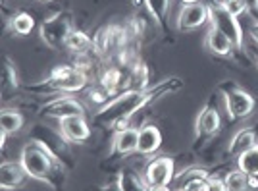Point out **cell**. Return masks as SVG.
<instances>
[{"mask_svg":"<svg viewBox=\"0 0 258 191\" xmlns=\"http://www.w3.org/2000/svg\"><path fill=\"white\" fill-rule=\"evenodd\" d=\"M183 87V81L179 77H168L162 79L160 83H156L154 87H147V89H125L116 95V99H112L106 106L100 108L95 122L97 124H106V126H119L118 129L123 127V124H127V120L135 112H139L141 108L156 103L162 97L175 93Z\"/></svg>","mask_w":258,"mask_h":191,"instance_id":"obj_1","label":"cell"},{"mask_svg":"<svg viewBox=\"0 0 258 191\" xmlns=\"http://www.w3.org/2000/svg\"><path fill=\"white\" fill-rule=\"evenodd\" d=\"M18 160L22 162V166L25 168L29 178L44 181V183H52L50 176H52V170L58 164V160L52 155V151L46 147L44 143H41V141L27 143L22 149Z\"/></svg>","mask_w":258,"mask_h":191,"instance_id":"obj_2","label":"cell"},{"mask_svg":"<svg viewBox=\"0 0 258 191\" xmlns=\"http://www.w3.org/2000/svg\"><path fill=\"white\" fill-rule=\"evenodd\" d=\"M89 85V75L79 66H58L39 85L29 87L39 93H77Z\"/></svg>","mask_w":258,"mask_h":191,"instance_id":"obj_3","label":"cell"},{"mask_svg":"<svg viewBox=\"0 0 258 191\" xmlns=\"http://www.w3.org/2000/svg\"><path fill=\"white\" fill-rule=\"evenodd\" d=\"M208 14H210V21H208L210 25H214L218 31L227 35L237 51L245 49V35H243V27L239 23V18H235L233 14H229L222 2L208 4Z\"/></svg>","mask_w":258,"mask_h":191,"instance_id":"obj_4","label":"cell"},{"mask_svg":"<svg viewBox=\"0 0 258 191\" xmlns=\"http://www.w3.org/2000/svg\"><path fill=\"white\" fill-rule=\"evenodd\" d=\"M72 31H74V25H72V16L68 12H56L54 16L43 21V25L39 29L43 42L48 44L50 49L66 46V39Z\"/></svg>","mask_w":258,"mask_h":191,"instance_id":"obj_5","label":"cell"},{"mask_svg":"<svg viewBox=\"0 0 258 191\" xmlns=\"http://www.w3.org/2000/svg\"><path fill=\"white\" fill-rule=\"evenodd\" d=\"M173 160L170 157H158V159H152L147 168L143 178L147 180L151 189H158V187H170L173 181Z\"/></svg>","mask_w":258,"mask_h":191,"instance_id":"obj_6","label":"cell"},{"mask_svg":"<svg viewBox=\"0 0 258 191\" xmlns=\"http://www.w3.org/2000/svg\"><path fill=\"white\" fill-rule=\"evenodd\" d=\"M224 103H226L227 116L231 120H243L252 114L254 110V99L250 93H247L241 87H231L224 93Z\"/></svg>","mask_w":258,"mask_h":191,"instance_id":"obj_7","label":"cell"},{"mask_svg":"<svg viewBox=\"0 0 258 191\" xmlns=\"http://www.w3.org/2000/svg\"><path fill=\"white\" fill-rule=\"evenodd\" d=\"M41 114L46 118H54V120H64V118L72 116H85V106L81 105L76 99L70 97H58L54 101H48L46 105H43Z\"/></svg>","mask_w":258,"mask_h":191,"instance_id":"obj_8","label":"cell"},{"mask_svg":"<svg viewBox=\"0 0 258 191\" xmlns=\"http://www.w3.org/2000/svg\"><path fill=\"white\" fill-rule=\"evenodd\" d=\"M206 21H210V14H208V4H189V6H183L179 14H177V20H175V27L177 31H193L199 29L201 25H205Z\"/></svg>","mask_w":258,"mask_h":191,"instance_id":"obj_9","label":"cell"},{"mask_svg":"<svg viewBox=\"0 0 258 191\" xmlns=\"http://www.w3.org/2000/svg\"><path fill=\"white\" fill-rule=\"evenodd\" d=\"M58 133L66 143H85L91 137V127L85 116H72L58 122Z\"/></svg>","mask_w":258,"mask_h":191,"instance_id":"obj_10","label":"cell"},{"mask_svg":"<svg viewBox=\"0 0 258 191\" xmlns=\"http://www.w3.org/2000/svg\"><path fill=\"white\" fill-rule=\"evenodd\" d=\"M220 126H222V118L218 114V110L206 106V108H203L199 112V116L195 120V137L197 139L212 137L214 133L220 131Z\"/></svg>","mask_w":258,"mask_h":191,"instance_id":"obj_11","label":"cell"},{"mask_svg":"<svg viewBox=\"0 0 258 191\" xmlns=\"http://www.w3.org/2000/svg\"><path fill=\"white\" fill-rule=\"evenodd\" d=\"M25 178H29V176H27V172H25L20 160L18 162H12V160L2 162V166H0V187L4 191H12L23 185Z\"/></svg>","mask_w":258,"mask_h":191,"instance_id":"obj_12","label":"cell"},{"mask_svg":"<svg viewBox=\"0 0 258 191\" xmlns=\"http://www.w3.org/2000/svg\"><path fill=\"white\" fill-rule=\"evenodd\" d=\"M137 143H139V129L135 127H121L116 131V135L112 139V151L116 155L127 157L137 153Z\"/></svg>","mask_w":258,"mask_h":191,"instance_id":"obj_13","label":"cell"},{"mask_svg":"<svg viewBox=\"0 0 258 191\" xmlns=\"http://www.w3.org/2000/svg\"><path fill=\"white\" fill-rule=\"evenodd\" d=\"M205 46L212 54H216V56H229V54L233 53V49H235L231 39L227 35H224L222 31H218L214 25H210V29L206 31Z\"/></svg>","mask_w":258,"mask_h":191,"instance_id":"obj_14","label":"cell"},{"mask_svg":"<svg viewBox=\"0 0 258 191\" xmlns=\"http://www.w3.org/2000/svg\"><path fill=\"white\" fill-rule=\"evenodd\" d=\"M162 145V133L156 126H143L139 129V143H137V153L139 155H152L156 153Z\"/></svg>","mask_w":258,"mask_h":191,"instance_id":"obj_15","label":"cell"},{"mask_svg":"<svg viewBox=\"0 0 258 191\" xmlns=\"http://www.w3.org/2000/svg\"><path fill=\"white\" fill-rule=\"evenodd\" d=\"M252 145H256V131H254L252 127H241L235 135L231 137V143H229V147H227V153L233 155V157H239V155H243L245 151H248Z\"/></svg>","mask_w":258,"mask_h":191,"instance_id":"obj_16","label":"cell"},{"mask_svg":"<svg viewBox=\"0 0 258 191\" xmlns=\"http://www.w3.org/2000/svg\"><path fill=\"white\" fill-rule=\"evenodd\" d=\"M0 127L6 135H14L18 131H22L23 127V116L20 110L16 108H4L0 114Z\"/></svg>","mask_w":258,"mask_h":191,"instance_id":"obj_17","label":"cell"},{"mask_svg":"<svg viewBox=\"0 0 258 191\" xmlns=\"http://www.w3.org/2000/svg\"><path fill=\"white\" fill-rule=\"evenodd\" d=\"M237 168L245 172L250 178H258V143L245 151L243 155H239L237 159Z\"/></svg>","mask_w":258,"mask_h":191,"instance_id":"obj_18","label":"cell"},{"mask_svg":"<svg viewBox=\"0 0 258 191\" xmlns=\"http://www.w3.org/2000/svg\"><path fill=\"white\" fill-rule=\"evenodd\" d=\"M118 185L121 191H151L149 183L145 178H139L137 174L129 172V170H123L118 174Z\"/></svg>","mask_w":258,"mask_h":191,"instance_id":"obj_19","label":"cell"},{"mask_svg":"<svg viewBox=\"0 0 258 191\" xmlns=\"http://www.w3.org/2000/svg\"><path fill=\"white\" fill-rule=\"evenodd\" d=\"M210 174L203 168H189V170H183L179 172L177 176H173V191H183L191 181L195 180H208Z\"/></svg>","mask_w":258,"mask_h":191,"instance_id":"obj_20","label":"cell"},{"mask_svg":"<svg viewBox=\"0 0 258 191\" xmlns=\"http://www.w3.org/2000/svg\"><path fill=\"white\" fill-rule=\"evenodd\" d=\"M20 87V74H18V68L16 64L12 62V58H4L2 60V89L6 93L16 91Z\"/></svg>","mask_w":258,"mask_h":191,"instance_id":"obj_21","label":"cell"},{"mask_svg":"<svg viewBox=\"0 0 258 191\" xmlns=\"http://www.w3.org/2000/svg\"><path fill=\"white\" fill-rule=\"evenodd\" d=\"M35 27V20L27 12H18L14 14L10 20H8V29H10L14 35H29Z\"/></svg>","mask_w":258,"mask_h":191,"instance_id":"obj_22","label":"cell"},{"mask_svg":"<svg viewBox=\"0 0 258 191\" xmlns=\"http://www.w3.org/2000/svg\"><path fill=\"white\" fill-rule=\"evenodd\" d=\"M66 49L72 53H87L89 49H93V39H89L87 33L74 29L66 39Z\"/></svg>","mask_w":258,"mask_h":191,"instance_id":"obj_23","label":"cell"},{"mask_svg":"<svg viewBox=\"0 0 258 191\" xmlns=\"http://www.w3.org/2000/svg\"><path fill=\"white\" fill-rule=\"evenodd\" d=\"M224 181H226L227 191H252V187H250V178L239 168L231 170L226 178H224Z\"/></svg>","mask_w":258,"mask_h":191,"instance_id":"obj_24","label":"cell"},{"mask_svg":"<svg viewBox=\"0 0 258 191\" xmlns=\"http://www.w3.org/2000/svg\"><path fill=\"white\" fill-rule=\"evenodd\" d=\"M145 8L151 12L156 25L162 29L164 20L168 18V12H170V0H145Z\"/></svg>","mask_w":258,"mask_h":191,"instance_id":"obj_25","label":"cell"},{"mask_svg":"<svg viewBox=\"0 0 258 191\" xmlns=\"http://www.w3.org/2000/svg\"><path fill=\"white\" fill-rule=\"evenodd\" d=\"M98 81H100L102 85H106L108 89L116 95L118 89L123 87V72H121L119 68H106V70L100 74Z\"/></svg>","mask_w":258,"mask_h":191,"instance_id":"obj_26","label":"cell"},{"mask_svg":"<svg viewBox=\"0 0 258 191\" xmlns=\"http://www.w3.org/2000/svg\"><path fill=\"white\" fill-rule=\"evenodd\" d=\"M112 97H114V93L108 89L106 85L100 83V81H97L95 87H91V89H89V99H91L95 105L106 106L108 103L112 101Z\"/></svg>","mask_w":258,"mask_h":191,"instance_id":"obj_27","label":"cell"},{"mask_svg":"<svg viewBox=\"0 0 258 191\" xmlns=\"http://www.w3.org/2000/svg\"><path fill=\"white\" fill-rule=\"evenodd\" d=\"M222 4H224L226 10L229 12V14H233L235 18H239V16H243V14L248 12L247 0H222Z\"/></svg>","mask_w":258,"mask_h":191,"instance_id":"obj_28","label":"cell"},{"mask_svg":"<svg viewBox=\"0 0 258 191\" xmlns=\"http://www.w3.org/2000/svg\"><path fill=\"white\" fill-rule=\"evenodd\" d=\"M208 191H227L226 181L210 174V178H208Z\"/></svg>","mask_w":258,"mask_h":191,"instance_id":"obj_29","label":"cell"},{"mask_svg":"<svg viewBox=\"0 0 258 191\" xmlns=\"http://www.w3.org/2000/svg\"><path fill=\"white\" fill-rule=\"evenodd\" d=\"M183 191H208V180H195L191 181Z\"/></svg>","mask_w":258,"mask_h":191,"instance_id":"obj_30","label":"cell"},{"mask_svg":"<svg viewBox=\"0 0 258 191\" xmlns=\"http://www.w3.org/2000/svg\"><path fill=\"white\" fill-rule=\"evenodd\" d=\"M245 49H247L248 54H250V58H252V60H254V64L258 66V42L250 39V42H248V44H245Z\"/></svg>","mask_w":258,"mask_h":191,"instance_id":"obj_31","label":"cell"},{"mask_svg":"<svg viewBox=\"0 0 258 191\" xmlns=\"http://www.w3.org/2000/svg\"><path fill=\"white\" fill-rule=\"evenodd\" d=\"M100 191H121L118 185V181H112V183H108L104 187H100Z\"/></svg>","mask_w":258,"mask_h":191,"instance_id":"obj_32","label":"cell"},{"mask_svg":"<svg viewBox=\"0 0 258 191\" xmlns=\"http://www.w3.org/2000/svg\"><path fill=\"white\" fill-rule=\"evenodd\" d=\"M247 6H248V12L258 14V0H247Z\"/></svg>","mask_w":258,"mask_h":191,"instance_id":"obj_33","label":"cell"},{"mask_svg":"<svg viewBox=\"0 0 258 191\" xmlns=\"http://www.w3.org/2000/svg\"><path fill=\"white\" fill-rule=\"evenodd\" d=\"M252 37H250V39H252V41H256L258 42V21H254V25H252Z\"/></svg>","mask_w":258,"mask_h":191,"instance_id":"obj_34","label":"cell"},{"mask_svg":"<svg viewBox=\"0 0 258 191\" xmlns=\"http://www.w3.org/2000/svg\"><path fill=\"white\" fill-rule=\"evenodd\" d=\"M181 2L185 4V6H189V4H199L201 0H181Z\"/></svg>","mask_w":258,"mask_h":191,"instance_id":"obj_35","label":"cell"},{"mask_svg":"<svg viewBox=\"0 0 258 191\" xmlns=\"http://www.w3.org/2000/svg\"><path fill=\"white\" fill-rule=\"evenodd\" d=\"M43 2H54V0H43Z\"/></svg>","mask_w":258,"mask_h":191,"instance_id":"obj_36","label":"cell"}]
</instances>
